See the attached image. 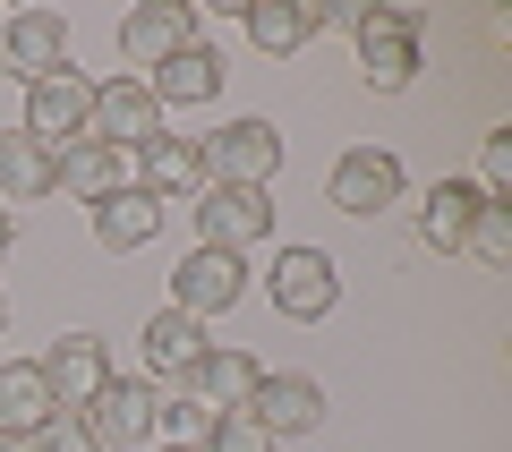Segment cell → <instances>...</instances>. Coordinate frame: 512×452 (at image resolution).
<instances>
[{"instance_id":"1","label":"cell","mask_w":512,"mask_h":452,"mask_svg":"<svg viewBox=\"0 0 512 452\" xmlns=\"http://www.w3.org/2000/svg\"><path fill=\"white\" fill-rule=\"evenodd\" d=\"M350 35H359V69H367L376 94H402L410 77H419V35H427L419 9H384V0H367V9H350Z\"/></svg>"},{"instance_id":"2","label":"cell","mask_w":512,"mask_h":452,"mask_svg":"<svg viewBox=\"0 0 512 452\" xmlns=\"http://www.w3.org/2000/svg\"><path fill=\"white\" fill-rule=\"evenodd\" d=\"M197 163H205V188H265L282 171V137L274 120H222L214 137H197Z\"/></svg>"},{"instance_id":"3","label":"cell","mask_w":512,"mask_h":452,"mask_svg":"<svg viewBox=\"0 0 512 452\" xmlns=\"http://www.w3.org/2000/svg\"><path fill=\"white\" fill-rule=\"evenodd\" d=\"M86 137L111 145V154H146V145L163 137V103H154V86H146V77H111V86H94Z\"/></svg>"},{"instance_id":"4","label":"cell","mask_w":512,"mask_h":452,"mask_svg":"<svg viewBox=\"0 0 512 452\" xmlns=\"http://www.w3.org/2000/svg\"><path fill=\"white\" fill-rule=\"evenodd\" d=\"M325 197L342 205L350 222H376V214H393V205H402V154H393V145H350L342 163H333Z\"/></svg>"},{"instance_id":"5","label":"cell","mask_w":512,"mask_h":452,"mask_svg":"<svg viewBox=\"0 0 512 452\" xmlns=\"http://www.w3.org/2000/svg\"><path fill=\"white\" fill-rule=\"evenodd\" d=\"M86 111H94V77H86V69H52V77L26 86V120H18V128L60 154V145L86 137Z\"/></svg>"},{"instance_id":"6","label":"cell","mask_w":512,"mask_h":452,"mask_svg":"<svg viewBox=\"0 0 512 452\" xmlns=\"http://www.w3.org/2000/svg\"><path fill=\"white\" fill-rule=\"evenodd\" d=\"M154 401H163V384H154V376H111L77 418H86V435L103 452H128V444H146V435H154Z\"/></svg>"},{"instance_id":"7","label":"cell","mask_w":512,"mask_h":452,"mask_svg":"<svg viewBox=\"0 0 512 452\" xmlns=\"http://www.w3.org/2000/svg\"><path fill=\"white\" fill-rule=\"evenodd\" d=\"M265 231H274V205H265V188H197V248L248 256Z\"/></svg>"},{"instance_id":"8","label":"cell","mask_w":512,"mask_h":452,"mask_svg":"<svg viewBox=\"0 0 512 452\" xmlns=\"http://www.w3.org/2000/svg\"><path fill=\"white\" fill-rule=\"evenodd\" d=\"M239 290H248V256H222V248H188L180 265H171V308L180 316H222L239 308Z\"/></svg>"},{"instance_id":"9","label":"cell","mask_w":512,"mask_h":452,"mask_svg":"<svg viewBox=\"0 0 512 452\" xmlns=\"http://www.w3.org/2000/svg\"><path fill=\"white\" fill-rule=\"evenodd\" d=\"M265 290H274V308L291 316V325H316V316H333V299H342V273H333L325 248H282L274 273H265Z\"/></svg>"},{"instance_id":"10","label":"cell","mask_w":512,"mask_h":452,"mask_svg":"<svg viewBox=\"0 0 512 452\" xmlns=\"http://www.w3.org/2000/svg\"><path fill=\"white\" fill-rule=\"evenodd\" d=\"M188 43H197V9H188V0H137L120 18V52L137 60V69H163Z\"/></svg>"},{"instance_id":"11","label":"cell","mask_w":512,"mask_h":452,"mask_svg":"<svg viewBox=\"0 0 512 452\" xmlns=\"http://www.w3.org/2000/svg\"><path fill=\"white\" fill-rule=\"evenodd\" d=\"M0 60H9V77H52V69H69V18L60 9H18V18L0 26Z\"/></svg>"},{"instance_id":"12","label":"cell","mask_w":512,"mask_h":452,"mask_svg":"<svg viewBox=\"0 0 512 452\" xmlns=\"http://www.w3.org/2000/svg\"><path fill=\"white\" fill-rule=\"evenodd\" d=\"M248 418L274 435V444L316 435V427H325V384H316V376H265V384L248 393Z\"/></svg>"},{"instance_id":"13","label":"cell","mask_w":512,"mask_h":452,"mask_svg":"<svg viewBox=\"0 0 512 452\" xmlns=\"http://www.w3.org/2000/svg\"><path fill=\"white\" fill-rule=\"evenodd\" d=\"M137 342H146L154 384H171V393H188V376H197V367H205V350H214V342H205V325H197V316H180V308H154Z\"/></svg>"},{"instance_id":"14","label":"cell","mask_w":512,"mask_h":452,"mask_svg":"<svg viewBox=\"0 0 512 452\" xmlns=\"http://www.w3.org/2000/svg\"><path fill=\"white\" fill-rule=\"evenodd\" d=\"M43 376H52L60 410H86V401L111 384V359H103V342H94V333H60V342L43 350Z\"/></svg>"},{"instance_id":"15","label":"cell","mask_w":512,"mask_h":452,"mask_svg":"<svg viewBox=\"0 0 512 452\" xmlns=\"http://www.w3.org/2000/svg\"><path fill=\"white\" fill-rule=\"evenodd\" d=\"M52 188H69L77 205H103L111 188H128V154H111V145L77 137V145H60V154H52Z\"/></svg>"},{"instance_id":"16","label":"cell","mask_w":512,"mask_h":452,"mask_svg":"<svg viewBox=\"0 0 512 452\" xmlns=\"http://www.w3.org/2000/svg\"><path fill=\"white\" fill-rule=\"evenodd\" d=\"M137 188H146L154 205H171V197H197L205 188V163H197V137H154L146 154H137Z\"/></svg>"},{"instance_id":"17","label":"cell","mask_w":512,"mask_h":452,"mask_svg":"<svg viewBox=\"0 0 512 452\" xmlns=\"http://www.w3.org/2000/svg\"><path fill=\"white\" fill-rule=\"evenodd\" d=\"M239 26H248V43H256V52L291 60V52H308V43H316L325 9H316V0H256V9H248Z\"/></svg>"},{"instance_id":"18","label":"cell","mask_w":512,"mask_h":452,"mask_svg":"<svg viewBox=\"0 0 512 452\" xmlns=\"http://www.w3.org/2000/svg\"><path fill=\"white\" fill-rule=\"evenodd\" d=\"M146 86H154V103H163V120H171L180 103H214V94H222V52L188 43V52H171L163 69L146 77Z\"/></svg>"},{"instance_id":"19","label":"cell","mask_w":512,"mask_h":452,"mask_svg":"<svg viewBox=\"0 0 512 452\" xmlns=\"http://www.w3.org/2000/svg\"><path fill=\"white\" fill-rule=\"evenodd\" d=\"M163 231V205L146 197V188L128 180V188H111L103 205H94V239H103L111 256H128V248H146V239Z\"/></svg>"},{"instance_id":"20","label":"cell","mask_w":512,"mask_h":452,"mask_svg":"<svg viewBox=\"0 0 512 452\" xmlns=\"http://www.w3.org/2000/svg\"><path fill=\"white\" fill-rule=\"evenodd\" d=\"M52 410H60V393H52V376H43L35 359H0V427L35 435Z\"/></svg>"},{"instance_id":"21","label":"cell","mask_w":512,"mask_h":452,"mask_svg":"<svg viewBox=\"0 0 512 452\" xmlns=\"http://www.w3.org/2000/svg\"><path fill=\"white\" fill-rule=\"evenodd\" d=\"M265 384V367H256V350H205V367L188 376V393L205 401V410H248V393Z\"/></svg>"},{"instance_id":"22","label":"cell","mask_w":512,"mask_h":452,"mask_svg":"<svg viewBox=\"0 0 512 452\" xmlns=\"http://www.w3.org/2000/svg\"><path fill=\"white\" fill-rule=\"evenodd\" d=\"M478 205H487V197H478V180H436V188H427V205H419V239L453 256L461 239H470Z\"/></svg>"},{"instance_id":"23","label":"cell","mask_w":512,"mask_h":452,"mask_svg":"<svg viewBox=\"0 0 512 452\" xmlns=\"http://www.w3.org/2000/svg\"><path fill=\"white\" fill-rule=\"evenodd\" d=\"M52 197V145H35L26 128H0V205Z\"/></svg>"},{"instance_id":"24","label":"cell","mask_w":512,"mask_h":452,"mask_svg":"<svg viewBox=\"0 0 512 452\" xmlns=\"http://www.w3.org/2000/svg\"><path fill=\"white\" fill-rule=\"evenodd\" d=\"M461 248H470L478 256V265H495V273H504L512 265V205H478V222H470V239H461Z\"/></svg>"},{"instance_id":"25","label":"cell","mask_w":512,"mask_h":452,"mask_svg":"<svg viewBox=\"0 0 512 452\" xmlns=\"http://www.w3.org/2000/svg\"><path fill=\"white\" fill-rule=\"evenodd\" d=\"M197 452H274V435L256 427L248 410H214V418H205V435H197Z\"/></svg>"},{"instance_id":"26","label":"cell","mask_w":512,"mask_h":452,"mask_svg":"<svg viewBox=\"0 0 512 452\" xmlns=\"http://www.w3.org/2000/svg\"><path fill=\"white\" fill-rule=\"evenodd\" d=\"M26 444H35V452H103V444L86 435V418H77V410H52L35 435H26Z\"/></svg>"},{"instance_id":"27","label":"cell","mask_w":512,"mask_h":452,"mask_svg":"<svg viewBox=\"0 0 512 452\" xmlns=\"http://www.w3.org/2000/svg\"><path fill=\"white\" fill-rule=\"evenodd\" d=\"M478 197H495V205L512 197V137H487V171H478Z\"/></svg>"},{"instance_id":"28","label":"cell","mask_w":512,"mask_h":452,"mask_svg":"<svg viewBox=\"0 0 512 452\" xmlns=\"http://www.w3.org/2000/svg\"><path fill=\"white\" fill-rule=\"evenodd\" d=\"M9 248H18V222H9V205H0V256H9Z\"/></svg>"},{"instance_id":"29","label":"cell","mask_w":512,"mask_h":452,"mask_svg":"<svg viewBox=\"0 0 512 452\" xmlns=\"http://www.w3.org/2000/svg\"><path fill=\"white\" fill-rule=\"evenodd\" d=\"M0 452H35V444H26V435H9V427H0Z\"/></svg>"},{"instance_id":"30","label":"cell","mask_w":512,"mask_h":452,"mask_svg":"<svg viewBox=\"0 0 512 452\" xmlns=\"http://www.w3.org/2000/svg\"><path fill=\"white\" fill-rule=\"evenodd\" d=\"M163 452H197V444H163Z\"/></svg>"},{"instance_id":"31","label":"cell","mask_w":512,"mask_h":452,"mask_svg":"<svg viewBox=\"0 0 512 452\" xmlns=\"http://www.w3.org/2000/svg\"><path fill=\"white\" fill-rule=\"evenodd\" d=\"M0 325H9V299H0Z\"/></svg>"}]
</instances>
